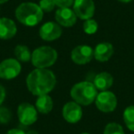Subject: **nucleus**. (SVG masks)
<instances>
[{"label": "nucleus", "instance_id": "nucleus-1", "mask_svg": "<svg viewBox=\"0 0 134 134\" xmlns=\"http://www.w3.org/2000/svg\"><path fill=\"white\" fill-rule=\"evenodd\" d=\"M26 84L32 95H48L55 87L56 77L53 72L47 68H36L27 76Z\"/></svg>", "mask_w": 134, "mask_h": 134}, {"label": "nucleus", "instance_id": "nucleus-2", "mask_svg": "<svg viewBox=\"0 0 134 134\" xmlns=\"http://www.w3.org/2000/svg\"><path fill=\"white\" fill-rule=\"evenodd\" d=\"M43 13L39 5L32 2H24L20 4L15 11L18 21L27 27H34L43 19Z\"/></svg>", "mask_w": 134, "mask_h": 134}, {"label": "nucleus", "instance_id": "nucleus-3", "mask_svg": "<svg viewBox=\"0 0 134 134\" xmlns=\"http://www.w3.org/2000/svg\"><path fill=\"white\" fill-rule=\"evenodd\" d=\"M71 97L75 102L80 106H88L95 102L97 96V89L93 83L83 81L75 84L71 89Z\"/></svg>", "mask_w": 134, "mask_h": 134}, {"label": "nucleus", "instance_id": "nucleus-4", "mask_svg": "<svg viewBox=\"0 0 134 134\" xmlns=\"http://www.w3.org/2000/svg\"><path fill=\"white\" fill-rule=\"evenodd\" d=\"M58 53L50 46H41L31 52V63L36 68H48L55 63Z\"/></svg>", "mask_w": 134, "mask_h": 134}, {"label": "nucleus", "instance_id": "nucleus-5", "mask_svg": "<svg viewBox=\"0 0 134 134\" xmlns=\"http://www.w3.org/2000/svg\"><path fill=\"white\" fill-rule=\"evenodd\" d=\"M95 103L97 109L100 110L101 112L110 113L117 108L118 99L115 94L107 90V91H101L99 94H97Z\"/></svg>", "mask_w": 134, "mask_h": 134}, {"label": "nucleus", "instance_id": "nucleus-6", "mask_svg": "<svg viewBox=\"0 0 134 134\" xmlns=\"http://www.w3.org/2000/svg\"><path fill=\"white\" fill-rule=\"evenodd\" d=\"M21 72V64L17 59L8 58L0 63V78L11 80L19 76Z\"/></svg>", "mask_w": 134, "mask_h": 134}, {"label": "nucleus", "instance_id": "nucleus-7", "mask_svg": "<svg viewBox=\"0 0 134 134\" xmlns=\"http://www.w3.org/2000/svg\"><path fill=\"white\" fill-rule=\"evenodd\" d=\"M18 118L19 122L24 126H30L37 121L38 111L35 106L30 103L23 102L18 108Z\"/></svg>", "mask_w": 134, "mask_h": 134}, {"label": "nucleus", "instance_id": "nucleus-8", "mask_svg": "<svg viewBox=\"0 0 134 134\" xmlns=\"http://www.w3.org/2000/svg\"><path fill=\"white\" fill-rule=\"evenodd\" d=\"M95 3L93 0H75L73 10L77 18L83 20L92 19L95 14Z\"/></svg>", "mask_w": 134, "mask_h": 134}, {"label": "nucleus", "instance_id": "nucleus-9", "mask_svg": "<svg viewBox=\"0 0 134 134\" xmlns=\"http://www.w3.org/2000/svg\"><path fill=\"white\" fill-rule=\"evenodd\" d=\"M94 58V50L87 45H78L71 52V59L76 64H86Z\"/></svg>", "mask_w": 134, "mask_h": 134}, {"label": "nucleus", "instance_id": "nucleus-10", "mask_svg": "<svg viewBox=\"0 0 134 134\" xmlns=\"http://www.w3.org/2000/svg\"><path fill=\"white\" fill-rule=\"evenodd\" d=\"M40 37L46 41H52L59 39L63 34V30L57 22L48 21L40 28Z\"/></svg>", "mask_w": 134, "mask_h": 134}, {"label": "nucleus", "instance_id": "nucleus-11", "mask_svg": "<svg viewBox=\"0 0 134 134\" xmlns=\"http://www.w3.org/2000/svg\"><path fill=\"white\" fill-rule=\"evenodd\" d=\"M63 117L67 122L77 123L83 117L82 108L75 101L67 102L63 108Z\"/></svg>", "mask_w": 134, "mask_h": 134}, {"label": "nucleus", "instance_id": "nucleus-12", "mask_svg": "<svg viewBox=\"0 0 134 134\" xmlns=\"http://www.w3.org/2000/svg\"><path fill=\"white\" fill-rule=\"evenodd\" d=\"M55 19L60 26L70 28L75 25L77 17L72 8H61L56 10Z\"/></svg>", "mask_w": 134, "mask_h": 134}, {"label": "nucleus", "instance_id": "nucleus-13", "mask_svg": "<svg viewBox=\"0 0 134 134\" xmlns=\"http://www.w3.org/2000/svg\"><path fill=\"white\" fill-rule=\"evenodd\" d=\"M17 25L8 18H0V40H10L17 34Z\"/></svg>", "mask_w": 134, "mask_h": 134}, {"label": "nucleus", "instance_id": "nucleus-14", "mask_svg": "<svg viewBox=\"0 0 134 134\" xmlns=\"http://www.w3.org/2000/svg\"><path fill=\"white\" fill-rule=\"evenodd\" d=\"M114 53V47L109 42H100L94 50V57L101 63L108 62Z\"/></svg>", "mask_w": 134, "mask_h": 134}, {"label": "nucleus", "instance_id": "nucleus-15", "mask_svg": "<svg viewBox=\"0 0 134 134\" xmlns=\"http://www.w3.org/2000/svg\"><path fill=\"white\" fill-rule=\"evenodd\" d=\"M114 82L113 76L108 72H101L95 76L93 81L94 86L99 91H107L112 86Z\"/></svg>", "mask_w": 134, "mask_h": 134}, {"label": "nucleus", "instance_id": "nucleus-16", "mask_svg": "<svg viewBox=\"0 0 134 134\" xmlns=\"http://www.w3.org/2000/svg\"><path fill=\"white\" fill-rule=\"evenodd\" d=\"M35 108L38 112L41 114H48L53 108V101L49 95L39 96L36 99Z\"/></svg>", "mask_w": 134, "mask_h": 134}, {"label": "nucleus", "instance_id": "nucleus-17", "mask_svg": "<svg viewBox=\"0 0 134 134\" xmlns=\"http://www.w3.org/2000/svg\"><path fill=\"white\" fill-rule=\"evenodd\" d=\"M14 54L16 56V59L19 62L28 63L31 61V52L26 45L19 44L16 46V48L14 49Z\"/></svg>", "mask_w": 134, "mask_h": 134}, {"label": "nucleus", "instance_id": "nucleus-18", "mask_svg": "<svg viewBox=\"0 0 134 134\" xmlns=\"http://www.w3.org/2000/svg\"><path fill=\"white\" fill-rule=\"evenodd\" d=\"M123 120L127 128L134 131V106H129L123 112Z\"/></svg>", "mask_w": 134, "mask_h": 134}, {"label": "nucleus", "instance_id": "nucleus-19", "mask_svg": "<svg viewBox=\"0 0 134 134\" xmlns=\"http://www.w3.org/2000/svg\"><path fill=\"white\" fill-rule=\"evenodd\" d=\"M83 30L88 35H92V34H95L96 32L98 30V24L96 20L92 19H86L85 20L84 24H83Z\"/></svg>", "mask_w": 134, "mask_h": 134}, {"label": "nucleus", "instance_id": "nucleus-20", "mask_svg": "<svg viewBox=\"0 0 134 134\" xmlns=\"http://www.w3.org/2000/svg\"><path fill=\"white\" fill-rule=\"evenodd\" d=\"M103 134H125V133L121 125H119V123H116V122H110L108 124H107V126L105 127L104 133Z\"/></svg>", "mask_w": 134, "mask_h": 134}, {"label": "nucleus", "instance_id": "nucleus-21", "mask_svg": "<svg viewBox=\"0 0 134 134\" xmlns=\"http://www.w3.org/2000/svg\"><path fill=\"white\" fill-rule=\"evenodd\" d=\"M12 119V112L6 107H0V124H8Z\"/></svg>", "mask_w": 134, "mask_h": 134}, {"label": "nucleus", "instance_id": "nucleus-22", "mask_svg": "<svg viewBox=\"0 0 134 134\" xmlns=\"http://www.w3.org/2000/svg\"><path fill=\"white\" fill-rule=\"evenodd\" d=\"M39 6L43 12H52L56 5L53 0H41Z\"/></svg>", "mask_w": 134, "mask_h": 134}, {"label": "nucleus", "instance_id": "nucleus-23", "mask_svg": "<svg viewBox=\"0 0 134 134\" xmlns=\"http://www.w3.org/2000/svg\"><path fill=\"white\" fill-rule=\"evenodd\" d=\"M56 7L61 8H70L74 5L75 0H53Z\"/></svg>", "mask_w": 134, "mask_h": 134}, {"label": "nucleus", "instance_id": "nucleus-24", "mask_svg": "<svg viewBox=\"0 0 134 134\" xmlns=\"http://www.w3.org/2000/svg\"><path fill=\"white\" fill-rule=\"evenodd\" d=\"M5 98H6V89L2 85H0V105L4 102Z\"/></svg>", "mask_w": 134, "mask_h": 134}, {"label": "nucleus", "instance_id": "nucleus-25", "mask_svg": "<svg viewBox=\"0 0 134 134\" xmlns=\"http://www.w3.org/2000/svg\"><path fill=\"white\" fill-rule=\"evenodd\" d=\"M6 134H27L25 131H23L20 129H12V130H9Z\"/></svg>", "mask_w": 134, "mask_h": 134}, {"label": "nucleus", "instance_id": "nucleus-26", "mask_svg": "<svg viewBox=\"0 0 134 134\" xmlns=\"http://www.w3.org/2000/svg\"><path fill=\"white\" fill-rule=\"evenodd\" d=\"M27 134H39L37 131H35V130H30L29 132H26Z\"/></svg>", "mask_w": 134, "mask_h": 134}, {"label": "nucleus", "instance_id": "nucleus-27", "mask_svg": "<svg viewBox=\"0 0 134 134\" xmlns=\"http://www.w3.org/2000/svg\"><path fill=\"white\" fill-rule=\"evenodd\" d=\"M119 1H120V2H122V3H130V2H131L132 0H119Z\"/></svg>", "mask_w": 134, "mask_h": 134}, {"label": "nucleus", "instance_id": "nucleus-28", "mask_svg": "<svg viewBox=\"0 0 134 134\" xmlns=\"http://www.w3.org/2000/svg\"><path fill=\"white\" fill-rule=\"evenodd\" d=\"M8 1H9V0H0V5L5 4V3H7Z\"/></svg>", "mask_w": 134, "mask_h": 134}, {"label": "nucleus", "instance_id": "nucleus-29", "mask_svg": "<svg viewBox=\"0 0 134 134\" xmlns=\"http://www.w3.org/2000/svg\"><path fill=\"white\" fill-rule=\"evenodd\" d=\"M81 134H90V133H88V132H84V133H81Z\"/></svg>", "mask_w": 134, "mask_h": 134}]
</instances>
